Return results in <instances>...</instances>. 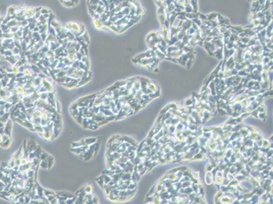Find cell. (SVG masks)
<instances>
[{
    "label": "cell",
    "instance_id": "cell-1",
    "mask_svg": "<svg viewBox=\"0 0 273 204\" xmlns=\"http://www.w3.org/2000/svg\"><path fill=\"white\" fill-rule=\"evenodd\" d=\"M97 139L98 138H88V139H84V141H85V143H86V144H87V145H91V144H95V142H96V140H97Z\"/></svg>",
    "mask_w": 273,
    "mask_h": 204
}]
</instances>
